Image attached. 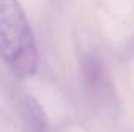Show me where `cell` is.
I'll use <instances>...</instances> for the list:
<instances>
[{"label":"cell","instance_id":"1","mask_svg":"<svg viewBox=\"0 0 134 132\" xmlns=\"http://www.w3.org/2000/svg\"><path fill=\"white\" fill-rule=\"evenodd\" d=\"M0 58L19 78L37 71V46L19 0H0Z\"/></svg>","mask_w":134,"mask_h":132},{"label":"cell","instance_id":"2","mask_svg":"<svg viewBox=\"0 0 134 132\" xmlns=\"http://www.w3.org/2000/svg\"><path fill=\"white\" fill-rule=\"evenodd\" d=\"M83 78H85V86L90 98L97 105H109L114 98V90H112V81L109 76L104 63L97 56H85L83 59Z\"/></svg>","mask_w":134,"mask_h":132}]
</instances>
